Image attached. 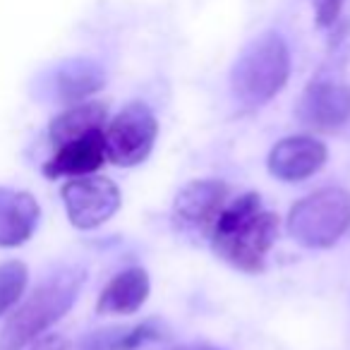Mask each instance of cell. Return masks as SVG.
Here are the masks:
<instances>
[{
    "label": "cell",
    "instance_id": "6da1fadb",
    "mask_svg": "<svg viewBox=\"0 0 350 350\" xmlns=\"http://www.w3.org/2000/svg\"><path fill=\"white\" fill-rule=\"evenodd\" d=\"M276 238L278 216L264 211L259 195L254 192H247L226 204L211 228L214 252L245 273L262 271Z\"/></svg>",
    "mask_w": 350,
    "mask_h": 350
},
{
    "label": "cell",
    "instance_id": "7a4b0ae2",
    "mask_svg": "<svg viewBox=\"0 0 350 350\" xmlns=\"http://www.w3.org/2000/svg\"><path fill=\"white\" fill-rule=\"evenodd\" d=\"M84 283V271L65 269L44 281L3 326L0 350H25L34 338L63 319L77 300V293Z\"/></svg>",
    "mask_w": 350,
    "mask_h": 350
},
{
    "label": "cell",
    "instance_id": "3957f363",
    "mask_svg": "<svg viewBox=\"0 0 350 350\" xmlns=\"http://www.w3.org/2000/svg\"><path fill=\"white\" fill-rule=\"evenodd\" d=\"M291 51L281 34L267 31L257 36L238 55L230 72V92L245 108H259L269 103L288 82Z\"/></svg>",
    "mask_w": 350,
    "mask_h": 350
},
{
    "label": "cell",
    "instance_id": "277c9868",
    "mask_svg": "<svg viewBox=\"0 0 350 350\" xmlns=\"http://www.w3.org/2000/svg\"><path fill=\"white\" fill-rule=\"evenodd\" d=\"M350 228V192L324 187L300 200L288 214V235L310 250L336 245Z\"/></svg>",
    "mask_w": 350,
    "mask_h": 350
},
{
    "label": "cell",
    "instance_id": "5b68a950",
    "mask_svg": "<svg viewBox=\"0 0 350 350\" xmlns=\"http://www.w3.org/2000/svg\"><path fill=\"white\" fill-rule=\"evenodd\" d=\"M156 135H159V122L151 108L142 101L127 103L103 132L106 159L122 168H132L146 161L154 149Z\"/></svg>",
    "mask_w": 350,
    "mask_h": 350
},
{
    "label": "cell",
    "instance_id": "8992f818",
    "mask_svg": "<svg viewBox=\"0 0 350 350\" xmlns=\"http://www.w3.org/2000/svg\"><path fill=\"white\" fill-rule=\"evenodd\" d=\"M63 204L75 228L92 230L106 224L120 209V190L101 175H79L63 185Z\"/></svg>",
    "mask_w": 350,
    "mask_h": 350
},
{
    "label": "cell",
    "instance_id": "52a82bcc",
    "mask_svg": "<svg viewBox=\"0 0 350 350\" xmlns=\"http://www.w3.org/2000/svg\"><path fill=\"white\" fill-rule=\"evenodd\" d=\"M350 118V89L345 84L319 79L305 89L297 103V120L319 132H334Z\"/></svg>",
    "mask_w": 350,
    "mask_h": 350
},
{
    "label": "cell",
    "instance_id": "ba28073f",
    "mask_svg": "<svg viewBox=\"0 0 350 350\" xmlns=\"http://www.w3.org/2000/svg\"><path fill=\"white\" fill-rule=\"evenodd\" d=\"M228 200V187L221 180H192L178 192L173 204L175 221L185 230L211 233Z\"/></svg>",
    "mask_w": 350,
    "mask_h": 350
},
{
    "label": "cell",
    "instance_id": "9c48e42d",
    "mask_svg": "<svg viewBox=\"0 0 350 350\" xmlns=\"http://www.w3.org/2000/svg\"><path fill=\"white\" fill-rule=\"evenodd\" d=\"M326 146L314 137H286L269 151V173L283 183H300L319 173L326 163Z\"/></svg>",
    "mask_w": 350,
    "mask_h": 350
},
{
    "label": "cell",
    "instance_id": "30bf717a",
    "mask_svg": "<svg viewBox=\"0 0 350 350\" xmlns=\"http://www.w3.org/2000/svg\"><path fill=\"white\" fill-rule=\"evenodd\" d=\"M106 161V139L103 130H94L84 137L60 144L53 159L44 163V175L55 180V178H79V175H92Z\"/></svg>",
    "mask_w": 350,
    "mask_h": 350
},
{
    "label": "cell",
    "instance_id": "8fae6325",
    "mask_svg": "<svg viewBox=\"0 0 350 350\" xmlns=\"http://www.w3.org/2000/svg\"><path fill=\"white\" fill-rule=\"evenodd\" d=\"M39 202L29 192L0 187V247H20L39 226Z\"/></svg>",
    "mask_w": 350,
    "mask_h": 350
},
{
    "label": "cell",
    "instance_id": "7c38bea8",
    "mask_svg": "<svg viewBox=\"0 0 350 350\" xmlns=\"http://www.w3.org/2000/svg\"><path fill=\"white\" fill-rule=\"evenodd\" d=\"M149 291V273L144 269H125L101 291L96 302V312L98 314H135L146 302Z\"/></svg>",
    "mask_w": 350,
    "mask_h": 350
},
{
    "label": "cell",
    "instance_id": "4fadbf2b",
    "mask_svg": "<svg viewBox=\"0 0 350 350\" xmlns=\"http://www.w3.org/2000/svg\"><path fill=\"white\" fill-rule=\"evenodd\" d=\"M55 96L63 103H82L106 84V75L92 60H70L55 72Z\"/></svg>",
    "mask_w": 350,
    "mask_h": 350
},
{
    "label": "cell",
    "instance_id": "5bb4252c",
    "mask_svg": "<svg viewBox=\"0 0 350 350\" xmlns=\"http://www.w3.org/2000/svg\"><path fill=\"white\" fill-rule=\"evenodd\" d=\"M108 118V108L101 101H87V103H75L58 118H53L49 127V137L55 146L68 144V142L84 137L94 130H103V122Z\"/></svg>",
    "mask_w": 350,
    "mask_h": 350
},
{
    "label": "cell",
    "instance_id": "9a60e30c",
    "mask_svg": "<svg viewBox=\"0 0 350 350\" xmlns=\"http://www.w3.org/2000/svg\"><path fill=\"white\" fill-rule=\"evenodd\" d=\"M27 281H29V269L25 262L12 259L0 264V317H5L22 300Z\"/></svg>",
    "mask_w": 350,
    "mask_h": 350
},
{
    "label": "cell",
    "instance_id": "2e32d148",
    "mask_svg": "<svg viewBox=\"0 0 350 350\" xmlns=\"http://www.w3.org/2000/svg\"><path fill=\"white\" fill-rule=\"evenodd\" d=\"M165 338V329L161 321L156 319H146L142 324L132 326V329H122L118 336L116 350H137L146 343H154V340Z\"/></svg>",
    "mask_w": 350,
    "mask_h": 350
},
{
    "label": "cell",
    "instance_id": "e0dca14e",
    "mask_svg": "<svg viewBox=\"0 0 350 350\" xmlns=\"http://www.w3.org/2000/svg\"><path fill=\"white\" fill-rule=\"evenodd\" d=\"M314 5V17L319 27H334L336 20L340 17L345 0H312Z\"/></svg>",
    "mask_w": 350,
    "mask_h": 350
},
{
    "label": "cell",
    "instance_id": "ac0fdd59",
    "mask_svg": "<svg viewBox=\"0 0 350 350\" xmlns=\"http://www.w3.org/2000/svg\"><path fill=\"white\" fill-rule=\"evenodd\" d=\"M122 329H103V331H94L87 338L82 340L79 350H116L118 336Z\"/></svg>",
    "mask_w": 350,
    "mask_h": 350
},
{
    "label": "cell",
    "instance_id": "d6986e66",
    "mask_svg": "<svg viewBox=\"0 0 350 350\" xmlns=\"http://www.w3.org/2000/svg\"><path fill=\"white\" fill-rule=\"evenodd\" d=\"M70 343L65 336L60 334H41L39 338L31 340L29 350H68Z\"/></svg>",
    "mask_w": 350,
    "mask_h": 350
},
{
    "label": "cell",
    "instance_id": "ffe728a7",
    "mask_svg": "<svg viewBox=\"0 0 350 350\" xmlns=\"http://www.w3.org/2000/svg\"><path fill=\"white\" fill-rule=\"evenodd\" d=\"M173 350H221L216 345H209V343H187V345H178Z\"/></svg>",
    "mask_w": 350,
    "mask_h": 350
}]
</instances>
